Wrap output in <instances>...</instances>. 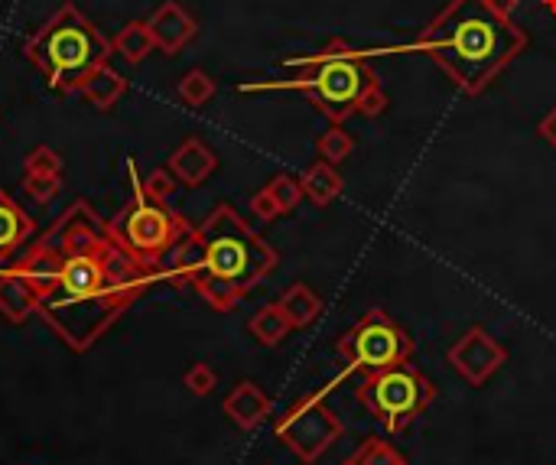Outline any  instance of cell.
I'll list each match as a JSON object with an SVG mask.
<instances>
[{"label":"cell","instance_id":"6da1fadb","mask_svg":"<svg viewBox=\"0 0 556 465\" xmlns=\"http://www.w3.org/2000/svg\"><path fill=\"white\" fill-rule=\"evenodd\" d=\"M36 290V316L72 352H88L166 270L131 257L85 199L72 202L23 261L10 264Z\"/></svg>","mask_w":556,"mask_h":465},{"label":"cell","instance_id":"7a4b0ae2","mask_svg":"<svg viewBox=\"0 0 556 465\" xmlns=\"http://www.w3.org/2000/svg\"><path fill=\"white\" fill-rule=\"evenodd\" d=\"M280 254L231 209L215 205L202 225L176 244L163 261L166 283L192 287L215 313H231L267 274H274Z\"/></svg>","mask_w":556,"mask_h":465},{"label":"cell","instance_id":"3957f363","mask_svg":"<svg viewBox=\"0 0 556 465\" xmlns=\"http://www.w3.org/2000/svg\"><path fill=\"white\" fill-rule=\"evenodd\" d=\"M410 53H426L465 95H482L527 49V33L491 0H449Z\"/></svg>","mask_w":556,"mask_h":465},{"label":"cell","instance_id":"277c9868","mask_svg":"<svg viewBox=\"0 0 556 465\" xmlns=\"http://www.w3.org/2000/svg\"><path fill=\"white\" fill-rule=\"evenodd\" d=\"M368 59L371 53H365V49H352L345 40H332L316 56L287 59V66L296 69L293 79L244 82L241 92H300L332 124H345L355 114L381 118L387 111V95L378 82V72L368 66Z\"/></svg>","mask_w":556,"mask_h":465},{"label":"cell","instance_id":"5b68a950","mask_svg":"<svg viewBox=\"0 0 556 465\" xmlns=\"http://www.w3.org/2000/svg\"><path fill=\"white\" fill-rule=\"evenodd\" d=\"M114 46L75 4H62L27 43V56L56 92H79L82 82L108 66Z\"/></svg>","mask_w":556,"mask_h":465},{"label":"cell","instance_id":"8992f818","mask_svg":"<svg viewBox=\"0 0 556 465\" xmlns=\"http://www.w3.org/2000/svg\"><path fill=\"white\" fill-rule=\"evenodd\" d=\"M127 176H131L134 196L108 222V231L127 254L137 257V261L163 267V261L170 257L176 244L189 235L192 225L176 209H170L166 202L150 196V192L144 189V176L137 173L134 160H127Z\"/></svg>","mask_w":556,"mask_h":465},{"label":"cell","instance_id":"52a82bcc","mask_svg":"<svg viewBox=\"0 0 556 465\" xmlns=\"http://www.w3.org/2000/svg\"><path fill=\"white\" fill-rule=\"evenodd\" d=\"M355 394L371 417L384 423L387 433H407L410 423L426 413V407H433V400L439 397L436 384L410 361L365 374Z\"/></svg>","mask_w":556,"mask_h":465},{"label":"cell","instance_id":"ba28073f","mask_svg":"<svg viewBox=\"0 0 556 465\" xmlns=\"http://www.w3.org/2000/svg\"><path fill=\"white\" fill-rule=\"evenodd\" d=\"M335 355L345 361L348 371H384L400 361H410L413 339L407 329H400L397 322L384 313V309H371L352 329H348L339 342H335Z\"/></svg>","mask_w":556,"mask_h":465},{"label":"cell","instance_id":"9c48e42d","mask_svg":"<svg viewBox=\"0 0 556 465\" xmlns=\"http://www.w3.org/2000/svg\"><path fill=\"white\" fill-rule=\"evenodd\" d=\"M339 381H342V378H335L332 384H326V387H319V391L300 397V400H296V404L274 423V433H277L280 443L287 446L300 462H306V465L319 462V459L332 449L335 439H339V436L345 433L339 413H335V410L326 404V394H329Z\"/></svg>","mask_w":556,"mask_h":465},{"label":"cell","instance_id":"30bf717a","mask_svg":"<svg viewBox=\"0 0 556 465\" xmlns=\"http://www.w3.org/2000/svg\"><path fill=\"white\" fill-rule=\"evenodd\" d=\"M446 358L465 381L478 387V384L491 381L504 365H508V348H504L488 329L472 326L469 332H462L459 339L452 342Z\"/></svg>","mask_w":556,"mask_h":465},{"label":"cell","instance_id":"8fae6325","mask_svg":"<svg viewBox=\"0 0 556 465\" xmlns=\"http://www.w3.org/2000/svg\"><path fill=\"white\" fill-rule=\"evenodd\" d=\"M147 27H150L153 43H157L163 56H176L179 49L189 46L199 33L196 17H192L186 7H179L176 0H166L157 14L147 20Z\"/></svg>","mask_w":556,"mask_h":465},{"label":"cell","instance_id":"7c38bea8","mask_svg":"<svg viewBox=\"0 0 556 465\" xmlns=\"http://www.w3.org/2000/svg\"><path fill=\"white\" fill-rule=\"evenodd\" d=\"M222 410H225V417H231V423H235L238 430L251 433L270 417V413H274V400H270L264 394V387H257L254 381H241L231 387Z\"/></svg>","mask_w":556,"mask_h":465},{"label":"cell","instance_id":"4fadbf2b","mask_svg":"<svg viewBox=\"0 0 556 465\" xmlns=\"http://www.w3.org/2000/svg\"><path fill=\"white\" fill-rule=\"evenodd\" d=\"M215 166H218L215 150L209 144H202L199 137H189L186 144H179L170 153V160H166V170L176 176V183H183L189 189L202 186L205 179L215 173Z\"/></svg>","mask_w":556,"mask_h":465},{"label":"cell","instance_id":"5bb4252c","mask_svg":"<svg viewBox=\"0 0 556 465\" xmlns=\"http://www.w3.org/2000/svg\"><path fill=\"white\" fill-rule=\"evenodd\" d=\"M36 235V222L10 199V192L0 189V267L10 264L23 244Z\"/></svg>","mask_w":556,"mask_h":465},{"label":"cell","instance_id":"9a60e30c","mask_svg":"<svg viewBox=\"0 0 556 465\" xmlns=\"http://www.w3.org/2000/svg\"><path fill=\"white\" fill-rule=\"evenodd\" d=\"M40 300H36V290L30 287V280L20 274V270L7 267L0 274V313H4L10 322H27Z\"/></svg>","mask_w":556,"mask_h":465},{"label":"cell","instance_id":"2e32d148","mask_svg":"<svg viewBox=\"0 0 556 465\" xmlns=\"http://www.w3.org/2000/svg\"><path fill=\"white\" fill-rule=\"evenodd\" d=\"M300 183H303V196L313 205H319V209L332 205L335 199L342 196V189H345V179L339 173V166H332L326 160H316L313 166H306L303 176H300Z\"/></svg>","mask_w":556,"mask_h":465},{"label":"cell","instance_id":"e0dca14e","mask_svg":"<svg viewBox=\"0 0 556 465\" xmlns=\"http://www.w3.org/2000/svg\"><path fill=\"white\" fill-rule=\"evenodd\" d=\"M277 306L283 309V316L290 319L293 329H309L322 316V300L313 293L309 283H290L277 300Z\"/></svg>","mask_w":556,"mask_h":465},{"label":"cell","instance_id":"ac0fdd59","mask_svg":"<svg viewBox=\"0 0 556 465\" xmlns=\"http://www.w3.org/2000/svg\"><path fill=\"white\" fill-rule=\"evenodd\" d=\"M79 92L92 101L98 111H108L114 108V101H118L127 92V79L121 72H114L111 66H101L98 72H92L88 79L82 82Z\"/></svg>","mask_w":556,"mask_h":465},{"label":"cell","instance_id":"d6986e66","mask_svg":"<svg viewBox=\"0 0 556 465\" xmlns=\"http://www.w3.org/2000/svg\"><path fill=\"white\" fill-rule=\"evenodd\" d=\"M111 46H114V53H118L127 62V66H137V62H144L153 53V49H157L150 27H147V23H140V20L121 27V33L114 36Z\"/></svg>","mask_w":556,"mask_h":465},{"label":"cell","instance_id":"ffe728a7","mask_svg":"<svg viewBox=\"0 0 556 465\" xmlns=\"http://www.w3.org/2000/svg\"><path fill=\"white\" fill-rule=\"evenodd\" d=\"M290 329H293L290 319L283 316V309H280L277 303L261 306V309H257V313L251 316V322H248V332H251L261 345H270V348L287 339Z\"/></svg>","mask_w":556,"mask_h":465},{"label":"cell","instance_id":"44dd1931","mask_svg":"<svg viewBox=\"0 0 556 465\" xmlns=\"http://www.w3.org/2000/svg\"><path fill=\"white\" fill-rule=\"evenodd\" d=\"M316 153H319V160H326V163H332V166H342V163L355 153V137L348 134L342 124H332L329 131L319 134Z\"/></svg>","mask_w":556,"mask_h":465},{"label":"cell","instance_id":"7402d4cb","mask_svg":"<svg viewBox=\"0 0 556 465\" xmlns=\"http://www.w3.org/2000/svg\"><path fill=\"white\" fill-rule=\"evenodd\" d=\"M179 98H183L186 108H205L215 98V79L202 69H189L183 79H179Z\"/></svg>","mask_w":556,"mask_h":465},{"label":"cell","instance_id":"603a6c76","mask_svg":"<svg viewBox=\"0 0 556 465\" xmlns=\"http://www.w3.org/2000/svg\"><path fill=\"white\" fill-rule=\"evenodd\" d=\"M342 465H407V459L400 456L391 443H384V439L371 436V439H365V443L358 446L355 456H348Z\"/></svg>","mask_w":556,"mask_h":465},{"label":"cell","instance_id":"cb8c5ba5","mask_svg":"<svg viewBox=\"0 0 556 465\" xmlns=\"http://www.w3.org/2000/svg\"><path fill=\"white\" fill-rule=\"evenodd\" d=\"M264 189L270 192V199L277 202L280 215L296 212V209H300V202L306 199V196H303V183H300V176H287V173H280V176L270 179V183H267Z\"/></svg>","mask_w":556,"mask_h":465},{"label":"cell","instance_id":"d4e9b609","mask_svg":"<svg viewBox=\"0 0 556 465\" xmlns=\"http://www.w3.org/2000/svg\"><path fill=\"white\" fill-rule=\"evenodd\" d=\"M23 189H27L40 205H46V202H53L59 196L62 179L59 176H46V173H27V179H23Z\"/></svg>","mask_w":556,"mask_h":465},{"label":"cell","instance_id":"484cf974","mask_svg":"<svg viewBox=\"0 0 556 465\" xmlns=\"http://www.w3.org/2000/svg\"><path fill=\"white\" fill-rule=\"evenodd\" d=\"M183 384H186V391H192L196 397H209L215 391V384H218V374L205 365V361H196V365L186 371Z\"/></svg>","mask_w":556,"mask_h":465},{"label":"cell","instance_id":"4316f807","mask_svg":"<svg viewBox=\"0 0 556 465\" xmlns=\"http://www.w3.org/2000/svg\"><path fill=\"white\" fill-rule=\"evenodd\" d=\"M23 170L27 173H46V176H59L62 173V157L49 147H36L30 150V157L23 160Z\"/></svg>","mask_w":556,"mask_h":465},{"label":"cell","instance_id":"83f0119b","mask_svg":"<svg viewBox=\"0 0 556 465\" xmlns=\"http://www.w3.org/2000/svg\"><path fill=\"white\" fill-rule=\"evenodd\" d=\"M144 189L150 192L153 199L170 202V196L176 192V176L170 170H153L150 176H144Z\"/></svg>","mask_w":556,"mask_h":465},{"label":"cell","instance_id":"f1b7e54d","mask_svg":"<svg viewBox=\"0 0 556 465\" xmlns=\"http://www.w3.org/2000/svg\"><path fill=\"white\" fill-rule=\"evenodd\" d=\"M251 212L261 218V222H274V218H280V209H277V202L270 199V192L261 189V192H254L251 196Z\"/></svg>","mask_w":556,"mask_h":465},{"label":"cell","instance_id":"f546056e","mask_svg":"<svg viewBox=\"0 0 556 465\" xmlns=\"http://www.w3.org/2000/svg\"><path fill=\"white\" fill-rule=\"evenodd\" d=\"M537 134H540V137L547 140V144L556 150V105L547 111V118H543V121L537 124Z\"/></svg>","mask_w":556,"mask_h":465},{"label":"cell","instance_id":"4dcf8cb0","mask_svg":"<svg viewBox=\"0 0 556 465\" xmlns=\"http://www.w3.org/2000/svg\"><path fill=\"white\" fill-rule=\"evenodd\" d=\"M491 4H495L498 10H501V14H514V7H517V0H491Z\"/></svg>","mask_w":556,"mask_h":465},{"label":"cell","instance_id":"1f68e13d","mask_svg":"<svg viewBox=\"0 0 556 465\" xmlns=\"http://www.w3.org/2000/svg\"><path fill=\"white\" fill-rule=\"evenodd\" d=\"M543 7H547L550 14H556V0H543Z\"/></svg>","mask_w":556,"mask_h":465}]
</instances>
